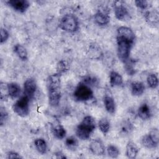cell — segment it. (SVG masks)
<instances>
[{
	"mask_svg": "<svg viewBox=\"0 0 159 159\" xmlns=\"http://www.w3.org/2000/svg\"><path fill=\"white\" fill-rule=\"evenodd\" d=\"M60 27L67 32H75L78 29V20L73 14H65L59 23Z\"/></svg>",
	"mask_w": 159,
	"mask_h": 159,
	"instance_id": "5",
	"label": "cell"
},
{
	"mask_svg": "<svg viewBox=\"0 0 159 159\" xmlns=\"http://www.w3.org/2000/svg\"><path fill=\"white\" fill-rule=\"evenodd\" d=\"M57 68V73L58 74L61 75V74L64 73L66 72L67 71H68L70 66L66 61H65L64 60H61L58 63Z\"/></svg>",
	"mask_w": 159,
	"mask_h": 159,
	"instance_id": "26",
	"label": "cell"
},
{
	"mask_svg": "<svg viewBox=\"0 0 159 159\" xmlns=\"http://www.w3.org/2000/svg\"><path fill=\"white\" fill-rule=\"evenodd\" d=\"M104 104L106 111L111 114H113L116 111V104L114 98L111 94H106L104 98Z\"/></svg>",
	"mask_w": 159,
	"mask_h": 159,
	"instance_id": "16",
	"label": "cell"
},
{
	"mask_svg": "<svg viewBox=\"0 0 159 159\" xmlns=\"http://www.w3.org/2000/svg\"><path fill=\"white\" fill-rule=\"evenodd\" d=\"M102 60L104 61V63L107 66H112L114 63L115 58L113 57L112 55L110 54V53H107L102 55Z\"/></svg>",
	"mask_w": 159,
	"mask_h": 159,
	"instance_id": "28",
	"label": "cell"
},
{
	"mask_svg": "<svg viewBox=\"0 0 159 159\" xmlns=\"http://www.w3.org/2000/svg\"><path fill=\"white\" fill-rule=\"evenodd\" d=\"M60 75L58 73L50 75L47 79L48 102L51 106H58L61 98Z\"/></svg>",
	"mask_w": 159,
	"mask_h": 159,
	"instance_id": "2",
	"label": "cell"
},
{
	"mask_svg": "<svg viewBox=\"0 0 159 159\" xmlns=\"http://www.w3.org/2000/svg\"><path fill=\"white\" fill-rule=\"evenodd\" d=\"M98 127L101 132L104 134L106 135L108 133L110 130L111 124L109 120L106 118H102L99 120L98 122Z\"/></svg>",
	"mask_w": 159,
	"mask_h": 159,
	"instance_id": "23",
	"label": "cell"
},
{
	"mask_svg": "<svg viewBox=\"0 0 159 159\" xmlns=\"http://www.w3.org/2000/svg\"><path fill=\"white\" fill-rule=\"evenodd\" d=\"M142 144L147 148H154L159 142V132L157 129H152L148 134L143 136L141 140Z\"/></svg>",
	"mask_w": 159,
	"mask_h": 159,
	"instance_id": "7",
	"label": "cell"
},
{
	"mask_svg": "<svg viewBox=\"0 0 159 159\" xmlns=\"http://www.w3.org/2000/svg\"><path fill=\"white\" fill-rule=\"evenodd\" d=\"M24 94L29 99L32 98L37 90V83L34 78H27L24 84Z\"/></svg>",
	"mask_w": 159,
	"mask_h": 159,
	"instance_id": "9",
	"label": "cell"
},
{
	"mask_svg": "<svg viewBox=\"0 0 159 159\" xmlns=\"http://www.w3.org/2000/svg\"><path fill=\"white\" fill-rule=\"evenodd\" d=\"M29 98L24 95L19 99L12 106L14 112L20 117H25L29 113Z\"/></svg>",
	"mask_w": 159,
	"mask_h": 159,
	"instance_id": "6",
	"label": "cell"
},
{
	"mask_svg": "<svg viewBox=\"0 0 159 159\" xmlns=\"http://www.w3.org/2000/svg\"><path fill=\"white\" fill-rule=\"evenodd\" d=\"M0 91H1L0 92L1 99V101H5V100H6L7 99V97L9 96L7 85L5 86V84H3L2 83H1L0 85Z\"/></svg>",
	"mask_w": 159,
	"mask_h": 159,
	"instance_id": "29",
	"label": "cell"
},
{
	"mask_svg": "<svg viewBox=\"0 0 159 159\" xmlns=\"http://www.w3.org/2000/svg\"><path fill=\"white\" fill-rule=\"evenodd\" d=\"M107 152L108 155L113 158H117L120 154V152L118 148L114 145H109L107 146Z\"/></svg>",
	"mask_w": 159,
	"mask_h": 159,
	"instance_id": "27",
	"label": "cell"
},
{
	"mask_svg": "<svg viewBox=\"0 0 159 159\" xmlns=\"http://www.w3.org/2000/svg\"><path fill=\"white\" fill-rule=\"evenodd\" d=\"M114 11L116 17L120 20H127L130 19V14L128 9L122 1H117L114 3Z\"/></svg>",
	"mask_w": 159,
	"mask_h": 159,
	"instance_id": "8",
	"label": "cell"
},
{
	"mask_svg": "<svg viewBox=\"0 0 159 159\" xmlns=\"http://www.w3.org/2000/svg\"><path fill=\"white\" fill-rule=\"evenodd\" d=\"M9 37V33L7 32V30L4 29L1 27V43H3L4 42H6L7 41V40L8 39Z\"/></svg>",
	"mask_w": 159,
	"mask_h": 159,
	"instance_id": "34",
	"label": "cell"
},
{
	"mask_svg": "<svg viewBox=\"0 0 159 159\" xmlns=\"http://www.w3.org/2000/svg\"><path fill=\"white\" fill-rule=\"evenodd\" d=\"M103 53H102L100 47L95 43L89 45L88 50V55L91 59L98 60L102 58Z\"/></svg>",
	"mask_w": 159,
	"mask_h": 159,
	"instance_id": "13",
	"label": "cell"
},
{
	"mask_svg": "<svg viewBox=\"0 0 159 159\" xmlns=\"http://www.w3.org/2000/svg\"><path fill=\"white\" fill-rule=\"evenodd\" d=\"M9 96L11 98H16L19 97L21 93L20 86L16 83H11L7 84Z\"/></svg>",
	"mask_w": 159,
	"mask_h": 159,
	"instance_id": "17",
	"label": "cell"
},
{
	"mask_svg": "<svg viewBox=\"0 0 159 159\" xmlns=\"http://www.w3.org/2000/svg\"><path fill=\"white\" fill-rule=\"evenodd\" d=\"M125 70L127 71V73L130 75H133L135 74V68L134 66V63L131 61H129V59L125 62Z\"/></svg>",
	"mask_w": 159,
	"mask_h": 159,
	"instance_id": "30",
	"label": "cell"
},
{
	"mask_svg": "<svg viewBox=\"0 0 159 159\" xmlns=\"http://www.w3.org/2000/svg\"><path fill=\"white\" fill-rule=\"evenodd\" d=\"M52 132L54 136L58 139H62L66 135V130L61 124H58L53 126Z\"/></svg>",
	"mask_w": 159,
	"mask_h": 159,
	"instance_id": "20",
	"label": "cell"
},
{
	"mask_svg": "<svg viewBox=\"0 0 159 159\" xmlns=\"http://www.w3.org/2000/svg\"><path fill=\"white\" fill-rule=\"evenodd\" d=\"M23 157L18 153L13 151H11L7 154V158H22Z\"/></svg>",
	"mask_w": 159,
	"mask_h": 159,
	"instance_id": "36",
	"label": "cell"
},
{
	"mask_svg": "<svg viewBox=\"0 0 159 159\" xmlns=\"http://www.w3.org/2000/svg\"><path fill=\"white\" fill-rule=\"evenodd\" d=\"M94 20L99 25H106L110 21V17L106 12L99 11L94 15Z\"/></svg>",
	"mask_w": 159,
	"mask_h": 159,
	"instance_id": "14",
	"label": "cell"
},
{
	"mask_svg": "<svg viewBox=\"0 0 159 159\" xmlns=\"http://www.w3.org/2000/svg\"><path fill=\"white\" fill-rule=\"evenodd\" d=\"M132 130V126L130 122L129 121H125L121 127V131L124 134H127L130 133V132Z\"/></svg>",
	"mask_w": 159,
	"mask_h": 159,
	"instance_id": "32",
	"label": "cell"
},
{
	"mask_svg": "<svg viewBox=\"0 0 159 159\" xmlns=\"http://www.w3.org/2000/svg\"><path fill=\"white\" fill-rule=\"evenodd\" d=\"M55 157L56 158H66V156L61 152H57L54 153Z\"/></svg>",
	"mask_w": 159,
	"mask_h": 159,
	"instance_id": "37",
	"label": "cell"
},
{
	"mask_svg": "<svg viewBox=\"0 0 159 159\" xmlns=\"http://www.w3.org/2000/svg\"><path fill=\"white\" fill-rule=\"evenodd\" d=\"M15 53L22 60H26L27 59V52L24 47L20 44H17L14 47Z\"/></svg>",
	"mask_w": 159,
	"mask_h": 159,
	"instance_id": "22",
	"label": "cell"
},
{
	"mask_svg": "<svg viewBox=\"0 0 159 159\" xmlns=\"http://www.w3.org/2000/svg\"><path fill=\"white\" fill-rule=\"evenodd\" d=\"M139 152V148L137 145L133 141L129 140L126 145L125 154L127 157L131 159L135 158Z\"/></svg>",
	"mask_w": 159,
	"mask_h": 159,
	"instance_id": "12",
	"label": "cell"
},
{
	"mask_svg": "<svg viewBox=\"0 0 159 159\" xmlns=\"http://www.w3.org/2000/svg\"><path fill=\"white\" fill-rule=\"evenodd\" d=\"M34 145L36 150L41 154L46 153L47 150V145L46 141L42 138L36 139L34 141Z\"/></svg>",
	"mask_w": 159,
	"mask_h": 159,
	"instance_id": "21",
	"label": "cell"
},
{
	"mask_svg": "<svg viewBox=\"0 0 159 159\" xmlns=\"http://www.w3.org/2000/svg\"><path fill=\"white\" fill-rule=\"evenodd\" d=\"M65 145L70 150H75L78 146V141L74 136H70L66 139Z\"/></svg>",
	"mask_w": 159,
	"mask_h": 159,
	"instance_id": "24",
	"label": "cell"
},
{
	"mask_svg": "<svg viewBox=\"0 0 159 159\" xmlns=\"http://www.w3.org/2000/svg\"><path fill=\"white\" fill-rule=\"evenodd\" d=\"M138 116L142 120L149 119L152 116V111L150 106L146 103L141 104L138 109Z\"/></svg>",
	"mask_w": 159,
	"mask_h": 159,
	"instance_id": "15",
	"label": "cell"
},
{
	"mask_svg": "<svg viewBox=\"0 0 159 159\" xmlns=\"http://www.w3.org/2000/svg\"><path fill=\"white\" fill-rule=\"evenodd\" d=\"M135 34L133 30L125 26L120 27L117 30V55L123 62L129 59L130 50L134 43Z\"/></svg>",
	"mask_w": 159,
	"mask_h": 159,
	"instance_id": "1",
	"label": "cell"
},
{
	"mask_svg": "<svg viewBox=\"0 0 159 159\" xmlns=\"http://www.w3.org/2000/svg\"><path fill=\"white\" fill-rule=\"evenodd\" d=\"M109 82L111 86H119L123 83L122 76L117 72L112 71L109 75Z\"/></svg>",
	"mask_w": 159,
	"mask_h": 159,
	"instance_id": "19",
	"label": "cell"
},
{
	"mask_svg": "<svg viewBox=\"0 0 159 159\" xmlns=\"http://www.w3.org/2000/svg\"><path fill=\"white\" fill-rule=\"evenodd\" d=\"M7 2L15 11L20 13L25 12L30 6L27 0H9Z\"/></svg>",
	"mask_w": 159,
	"mask_h": 159,
	"instance_id": "10",
	"label": "cell"
},
{
	"mask_svg": "<svg viewBox=\"0 0 159 159\" xmlns=\"http://www.w3.org/2000/svg\"><path fill=\"white\" fill-rule=\"evenodd\" d=\"M89 148L91 152L95 155L100 156L104 155L105 153V147L102 142L99 139H96L91 141L89 144Z\"/></svg>",
	"mask_w": 159,
	"mask_h": 159,
	"instance_id": "11",
	"label": "cell"
},
{
	"mask_svg": "<svg viewBox=\"0 0 159 159\" xmlns=\"http://www.w3.org/2000/svg\"><path fill=\"white\" fill-rule=\"evenodd\" d=\"M74 99L80 102H86L91 100L93 96V92L91 86L84 82L80 83L73 92Z\"/></svg>",
	"mask_w": 159,
	"mask_h": 159,
	"instance_id": "4",
	"label": "cell"
},
{
	"mask_svg": "<svg viewBox=\"0 0 159 159\" xmlns=\"http://www.w3.org/2000/svg\"><path fill=\"white\" fill-rule=\"evenodd\" d=\"M146 19L147 20H149V22H153L155 20L158 22V14H155V13L153 12H148L146 15Z\"/></svg>",
	"mask_w": 159,
	"mask_h": 159,
	"instance_id": "35",
	"label": "cell"
},
{
	"mask_svg": "<svg viewBox=\"0 0 159 159\" xmlns=\"http://www.w3.org/2000/svg\"><path fill=\"white\" fill-rule=\"evenodd\" d=\"M8 117V113L4 107H1L0 109V124L2 126Z\"/></svg>",
	"mask_w": 159,
	"mask_h": 159,
	"instance_id": "31",
	"label": "cell"
},
{
	"mask_svg": "<svg viewBox=\"0 0 159 159\" xmlns=\"http://www.w3.org/2000/svg\"><path fill=\"white\" fill-rule=\"evenodd\" d=\"M96 128V122L94 119L87 116L83 118L80 124L77 126L76 134L81 140L88 139Z\"/></svg>",
	"mask_w": 159,
	"mask_h": 159,
	"instance_id": "3",
	"label": "cell"
},
{
	"mask_svg": "<svg viewBox=\"0 0 159 159\" xmlns=\"http://www.w3.org/2000/svg\"><path fill=\"white\" fill-rule=\"evenodd\" d=\"M145 85L140 81H133L131 83V93L132 95L139 96L145 91Z\"/></svg>",
	"mask_w": 159,
	"mask_h": 159,
	"instance_id": "18",
	"label": "cell"
},
{
	"mask_svg": "<svg viewBox=\"0 0 159 159\" xmlns=\"http://www.w3.org/2000/svg\"><path fill=\"white\" fill-rule=\"evenodd\" d=\"M135 6L140 9L145 10L148 7V2L145 0H137L135 1Z\"/></svg>",
	"mask_w": 159,
	"mask_h": 159,
	"instance_id": "33",
	"label": "cell"
},
{
	"mask_svg": "<svg viewBox=\"0 0 159 159\" xmlns=\"http://www.w3.org/2000/svg\"><path fill=\"white\" fill-rule=\"evenodd\" d=\"M147 81L148 86L150 88L155 89L158 85V80L157 75L154 73H150L148 75Z\"/></svg>",
	"mask_w": 159,
	"mask_h": 159,
	"instance_id": "25",
	"label": "cell"
}]
</instances>
